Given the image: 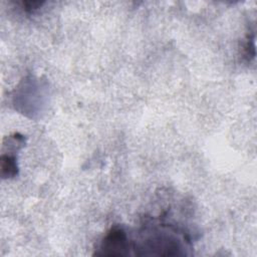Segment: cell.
I'll list each match as a JSON object with an SVG mask.
<instances>
[{
  "mask_svg": "<svg viewBox=\"0 0 257 257\" xmlns=\"http://www.w3.org/2000/svg\"><path fill=\"white\" fill-rule=\"evenodd\" d=\"M130 249H132V244L126 233L121 228L114 227L106 233L99 245V252H96L95 254L122 256L128 255Z\"/></svg>",
  "mask_w": 257,
  "mask_h": 257,
  "instance_id": "cell-1",
  "label": "cell"
},
{
  "mask_svg": "<svg viewBox=\"0 0 257 257\" xmlns=\"http://www.w3.org/2000/svg\"><path fill=\"white\" fill-rule=\"evenodd\" d=\"M1 169H2V177L3 179L15 177L18 173V167L16 165V159L14 156L10 155H2L1 157Z\"/></svg>",
  "mask_w": 257,
  "mask_h": 257,
  "instance_id": "cell-2",
  "label": "cell"
}]
</instances>
